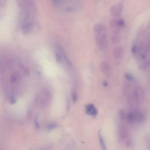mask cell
Returning <instances> with one entry per match:
<instances>
[{"mask_svg":"<svg viewBox=\"0 0 150 150\" xmlns=\"http://www.w3.org/2000/svg\"><path fill=\"white\" fill-rule=\"evenodd\" d=\"M122 93L131 108H139L144 99V91L141 86H132L125 83L122 86Z\"/></svg>","mask_w":150,"mask_h":150,"instance_id":"6da1fadb","label":"cell"},{"mask_svg":"<svg viewBox=\"0 0 150 150\" xmlns=\"http://www.w3.org/2000/svg\"><path fill=\"white\" fill-rule=\"evenodd\" d=\"M120 118L125 124L139 125L146 119V114L139 108H131L120 112Z\"/></svg>","mask_w":150,"mask_h":150,"instance_id":"7a4b0ae2","label":"cell"},{"mask_svg":"<svg viewBox=\"0 0 150 150\" xmlns=\"http://www.w3.org/2000/svg\"><path fill=\"white\" fill-rule=\"evenodd\" d=\"M117 137L120 142L127 148L133 146V139L127 125L121 123L117 127Z\"/></svg>","mask_w":150,"mask_h":150,"instance_id":"3957f363","label":"cell"},{"mask_svg":"<svg viewBox=\"0 0 150 150\" xmlns=\"http://www.w3.org/2000/svg\"><path fill=\"white\" fill-rule=\"evenodd\" d=\"M96 42L100 50H105L107 49L108 45V40L107 33L104 32L100 34L96 35Z\"/></svg>","mask_w":150,"mask_h":150,"instance_id":"277c9868","label":"cell"},{"mask_svg":"<svg viewBox=\"0 0 150 150\" xmlns=\"http://www.w3.org/2000/svg\"><path fill=\"white\" fill-rule=\"evenodd\" d=\"M123 6L121 4L113 5L110 8V13L114 16H120L122 12Z\"/></svg>","mask_w":150,"mask_h":150,"instance_id":"5b68a950","label":"cell"},{"mask_svg":"<svg viewBox=\"0 0 150 150\" xmlns=\"http://www.w3.org/2000/svg\"><path fill=\"white\" fill-rule=\"evenodd\" d=\"M86 112L90 116L95 117L97 114V110L93 104H88L85 107Z\"/></svg>","mask_w":150,"mask_h":150,"instance_id":"8992f818","label":"cell"},{"mask_svg":"<svg viewBox=\"0 0 150 150\" xmlns=\"http://www.w3.org/2000/svg\"><path fill=\"white\" fill-rule=\"evenodd\" d=\"M111 25L115 29H119L125 26V22L121 19H115L111 22Z\"/></svg>","mask_w":150,"mask_h":150,"instance_id":"52a82bcc","label":"cell"},{"mask_svg":"<svg viewBox=\"0 0 150 150\" xmlns=\"http://www.w3.org/2000/svg\"><path fill=\"white\" fill-rule=\"evenodd\" d=\"M94 32L95 35L106 32V28L103 23H98L94 25Z\"/></svg>","mask_w":150,"mask_h":150,"instance_id":"ba28073f","label":"cell"},{"mask_svg":"<svg viewBox=\"0 0 150 150\" xmlns=\"http://www.w3.org/2000/svg\"><path fill=\"white\" fill-rule=\"evenodd\" d=\"M124 56V50L121 47H116L113 50V56L116 59H121Z\"/></svg>","mask_w":150,"mask_h":150,"instance_id":"9c48e42d","label":"cell"},{"mask_svg":"<svg viewBox=\"0 0 150 150\" xmlns=\"http://www.w3.org/2000/svg\"><path fill=\"white\" fill-rule=\"evenodd\" d=\"M100 69L103 73L107 74L110 73V66L108 63L105 61H102L100 63Z\"/></svg>","mask_w":150,"mask_h":150,"instance_id":"30bf717a","label":"cell"},{"mask_svg":"<svg viewBox=\"0 0 150 150\" xmlns=\"http://www.w3.org/2000/svg\"><path fill=\"white\" fill-rule=\"evenodd\" d=\"M120 33L117 30H114L111 34V41L113 43H117L120 40Z\"/></svg>","mask_w":150,"mask_h":150,"instance_id":"8fae6325","label":"cell"},{"mask_svg":"<svg viewBox=\"0 0 150 150\" xmlns=\"http://www.w3.org/2000/svg\"><path fill=\"white\" fill-rule=\"evenodd\" d=\"M98 136L99 144H100V147H101V149L102 150H108L106 144H105V141H104V138H103V135H102V134L100 132H98Z\"/></svg>","mask_w":150,"mask_h":150,"instance_id":"7c38bea8","label":"cell"},{"mask_svg":"<svg viewBox=\"0 0 150 150\" xmlns=\"http://www.w3.org/2000/svg\"><path fill=\"white\" fill-rule=\"evenodd\" d=\"M139 67L142 70H145L150 67V60H144L139 65Z\"/></svg>","mask_w":150,"mask_h":150,"instance_id":"4fadbf2b","label":"cell"},{"mask_svg":"<svg viewBox=\"0 0 150 150\" xmlns=\"http://www.w3.org/2000/svg\"><path fill=\"white\" fill-rule=\"evenodd\" d=\"M71 97H72V100L73 101V102H76L78 98V94L76 92V90H73L72 92V94H71Z\"/></svg>","mask_w":150,"mask_h":150,"instance_id":"5bb4252c","label":"cell"},{"mask_svg":"<svg viewBox=\"0 0 150 150\" xmlns=\"http://www.w3.org/2000/svg\"><path fill=\"white\" fill-rule=\"evenodd\" d=\"M56 60L58 63H60L62 62V57L60 53H56Z\"/></svg>","mask_w":150,"mask_h":150,"instance_id":"9a60e30c","label":"cell"},{"mask_svg":"<svg viewBox=\"0 0 150 150\" xmlns=\"http://www.w3.org/2000/svg\"><path fill=\"white\" fill-rule=\"evenodd\" d=\"M56 124H54V123H52V124H49V125L47 126V128H48V129H53V128H55V127H56Z\"/></svg>","mask_w":150,"mask_h":150,"instance_id":"2e32d148","label":"cell"},{"mask_svg":"<svg viewBox=\"0 0 150 150\" xmlns=\"http://www.w3.org/2000/svg\"><path fill=\"white\" fill-rule=\"evenodd\" d=\"M125 77L129 81H131L133 80V77L130 74H127L125 75Z\"/></svg>","mask_w":150,"mask_h":150,"instance_id":"e0dca14e","label":"cell"},{"mask_svg":"<svg viewBox=\"0 0 150 150\" xmlns=\"http://www.w3.org/2000/svg\"><path fill=\"white\" fill-rule=\"evenodd\" d=\"M61 0H52L53 3H54L55 5H58L60 2Z\"/></svg>","mask_w":150,"mask_h":150,"instance_id":"ac0fdd59","label":"cell"},{"mask_svg":"<svg viewBox=\"0 0 150 150\" xmlns=\"http://www.w3.org/2000/svg\"><path fill=\"white\" fill-rule=\"evenodd\" d=\"M148 150H150V141L148 142Z\"/></svg>","mask_w":150,"mask_h":150,"instance_id":"d6986e66","label":"cell"}]
</instances>
